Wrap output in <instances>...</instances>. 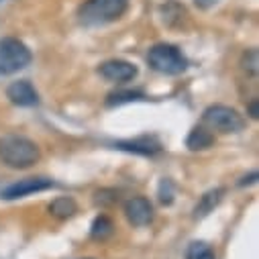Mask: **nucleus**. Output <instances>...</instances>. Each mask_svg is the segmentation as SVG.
Here are the masks:
<instances>
[{"label":"nucleus","mask_w":259,"mask_h":259,"mask_svg":"<svg viewBox=\"0 0 259 259\" xmlns=\"http://www.w3.org/2000/svg\"><path fill=\"white\" fill-rule=\"evenodd\" d=\"M39 157H41V151H39L37 143H33L31 139L19 137V135L0 137V159L9 167L27 169V167L35 165L39 161Z\"/></svg>","instance_id":"obj_1"},{"label":"nucleus","mask_w":259,"mask_h":259,"mask_svg":"<svg viewBox=\"0 0 259 259\" xmlns=\"http://www.w3.org/2000/svg\"><path fill=\"white\" fill-rule=\"evenodd\" d=\"M128 9V0H86L78 17L84 25H106L120 19Z\"/></svg>","instance_id":"obj_2"},{"label":"nucleus","mask_w":259,"mask_h":259,"mask_svg":"<svg viewBox=\"0 0 259 259\" xmlns=\"http://www.w3.org/2000/svg\"><path fill=\"white\" fill-rule=\"evenodd\" d=\"M147 61L155 72L167 74V76H178L188 68V59L184 57V53L169 43L153 45L147 53Z\"/></svg>","instance_id":"obj_3"},{"label":"nucleus","mask_w":259,"mask_h":259,"mask_svg":"<svg viewBox=\"0 0 259 259\" xmlns=\"http://www.w3.org/2000/svg\"><path fill=\"white\" fill-rule=\"evenodd\" d=\"M33 55L31 49L15 39V37H3L0 39V74H13L31 63Z\"/></svg>","instance_id":"obj_4"},{"label":"nucleus","mask_w":259,"mask_h":259,"mask_svg":"<svg viewBox=\"0 0 259 259\" xmlns=\"http://www.w3.org/2000/svg\"><path fill=\"white\" fill-rule=\"evenodd\" d=\"M202 120L210 126V128H217L221 133H239L241 128L245 126V120L243 116L231 108V106H225V104H212L204 110L202 114Z\"/></svg>","instance_id":"obj_5"},{"label":"nucleus","mask_w":259,"mask_h":259,"mask_svg":"<svg viewBox=\"0 0 259 259\" xmlns=\"http://www.w3.org/2000/svg\"><path fill=\"white\" fill-rule=\"evenodd\" d=\"M53 186H55V182L49 180V178H25V180H19V182L11 184L9 188H5L3 192H0V198L17 200V198H25V196L35 194V192H45Z\"/></svg>","instance_id":"obj_6"},{"label":"nucleus","mask_w":259,"mask_h":259,"mask_svg":"<svg viewBox=\"0 0 259 259\" xmlns=\"http://www.w3.org/2000/svg\"><path fill=\"white\" fill-rule=\"evenodd\" d=\"M98 72L108 82H131L137 76V66L124 59H108L102 63Z\"/></svg>","instance_id":"obj_7"},{"label":"nucleus","mask_w":259,"mask_h":259,"mask_svg":"<svg viewBox=\"0 0 259 259\" xmlns=\"http://www.w3.org/2000/svg\"><path fill=\"white\" fill-rule=\"evenodd\" d=\"M124 217L133 227H145L153 221V206L143 196L128 198L124 202Z\"/></svg>","instance_id":"obj_8"},{"label":"nucleus","mask_w":259,"mask_h":259,"mask_svg":"<svg viewBox=\"0 0 259 259\" xmlns=\"http://www.w3.org/2000/svg\"><path fill=\"white\" fill-rule=\"evenodd\" d=\"M7 98L17 104V106H35L39 102V94L37 90L33 88L31 82L27 80H19V82H13L9 88H7Z\"/></svg>","instance_id":"obj_9"},{"label":"nucleus","mask_w":259,"mask_h":259,"mask_svg":"<svg viewBox=\"0 0 259 259\" xmlns=\"http://www.w3.org/2000/svg\"><path fill=\"white\" fill-rule=\"evenodd\" d=\"M114 147L120 151H131V153H139V155H155L161 151V143L155 137H139L133 141H118V143H114Z\"/></svg>","instance_id":"obj_10"},{"label":"nucleus","mask_w":259,"mask_h":259,"mask_svg":"<svg viewBox=\"0 0 259 259\" xmlns=\"http://www.w3.org/2000/svg\"><path fill=\"white\" fill-rule=\"evenodd\" d=\"M223 194H225V190L223 188H217V190H210V192H206L204 196L200 198V202L196 204V208H194V219H204V217H208L217 206H219V202L223 200Z\"/></svg>","instance_id":"obj_11"},{"label":"nucleus","mask_w":259,"mask_h":259,"mask_svg":"<svg viewBox=\"0 0 259 259\" xmlns=\"http://www.w3.org/2000/svg\"><path fill=\"white\" fill-rule=\"evenodd\" d=\"M212 143H214V135H212L210 131H206V128H202V126L192 128L190 135H188V139H186V145H188V149H192V151L208 149V147H212Z\"/></svg>","instance_id":"obj_12"},{"label":"nucleus","mask_w":259,"mask_h":259,"mask_svg":"<svg viewBox=\"0 0 259 259\" xmlns=\"http://www.w3.org/2000/svg\"><path fill=\"white\" fill-rule=\"evenodd\" d=\"M49 212L57 219H70L78 212V204L74 202V198H68V196H61V198H55L49 206Z\"/></svg>","instance_id":"obj_13"},{"label":"nucleus","mask_w":259,"mask_h":259,"mask_svg":"<svg viewBox=\"0 0 259 259\" xmlns=\"http://www.w3.org/2000/svg\"><path fill=\"white\" fill-rule=\"evenodd\" d=\"M112 231H114V225H112V221H110L108 217H104V214L96 217L94 223H92V227H90V235H92V239H96V241L108 239V237L112 235Z\"/></svg>","instance_id":"obj_14"},{"label":"nucleus","mask_w":259,"mask_h":259,"mask_svg":"<svg viewBox=\"0 0 259 259\" xmlns=\"http://www.w3.org/2000/svg\"><path fill=\"white\" fill-rule=\"evenodd\" d=\"M135 100H145V94L139 90H122V92H112L106 98L108 106H116V104H124V102H135Z\"/></svg>","instance_id":"obj_15"},{"label":"nucleus","mask_w":259,"mask_h":259,"mask_svg":"<svg viewBox=\"0 0 259 259\" xmlns=\"http://www.w3.org/2000/svg\"><path fill=\"white\" fill-rule=\"evenodd\" d=\"M186 259H217V257H214V251L210 249V245H206L202 241H194L188 247Z\"/></svg>","instance_id":"obj_16"},{"label":"nucleus","mask_w":259,"mask_h":259,"mask_svg":"<svg viewBox=\"0 0 259 259\" xmlns=\"http://www.w3.org/2000/svg\"><path fill=\"white\" fill-rule=\"evenodd\" d=\"M243 70L249 74V76H257L259 72V53L257 49H249L245 55H243Z\"/></svg>","instance_id":"obj_17"},{"label":"nucleus","mask_w":259,"mask_h":259,"mask_svg":"<svg viewBox=\"0 0 259 259\" xmlns=\"http://www.w3.org/2000/svg\"><path fill=\"white\" fill-rule=\"evenodd\" d=\"M118 200V194L114 190H98L94 194V202L98 206H112Z\"/></svg>","instance_id":"obj_18"},{"label":"nucleus","mask_w":259,"mask_h":259,"mask_svg":"<svg viewBox=\"0 0 259 259\" xmlns=\"http://www.w3.org/2000/svg\"><path fill=\"white\" fill-rule=\"evenodd\" d=\"M159 200H161V204L174 202V184L169 180H161V184H159Z\"/></svg>","instance_id":"obj_19"},{"label":"nucleus","mask_w":259,"mask_h":259,"mask_svg":"<svg viewBox=\"0 0 259 259\" xmlns=\"http://www.w3.org/2000/svg\"><path fill=\"white\" fill-rule=\"evenodd\" d=\"M217 3H219V0H194V5H196L198 9H204V11L210 9V7H214Z\"/></svg>","instance_id":"obj_20"},{"label":"nucleus","mask_w":259,"mask_h":259,"mask_svg":"<svg viewBox=\"0 0 259 259\" xmlns=\"http://www.w3.org/2000/svg\"><path fill=\"white\" fill-rule=\"evenodd\" d=\"M249 114H251V118H259V102L257 100L249 104Z\"/></svg>","instance_id":"obj_21"},{"label":"nucleus","mask_w":259,"mask_h":259,"mask_svg":"<svg viewBox=\"0 0 259 259\" xmlns=\"http://www.w3.org/2000/svg\"><path fill=\"white\" fill-rule=\"evenodd\" d=\"M257 178H259V176H257V171H253V174H251L249 178H243L241 186H245V184H255V182H257Z\"/></svg>","instance_id":"obj_22"},{"label":"nucleus","mask_w":259,"mask_h":259,"mask_svg":"<svg viewBox=\"0 0 259 259\" xmlns=\"http://www.w3.org/2000/svg\"><path fill=\"white\" fill-rule=\"evenodd\" d=\"M86 259H92V257H86Z\"/></svg>","instance_id":"obj_23"}]
</instances>
